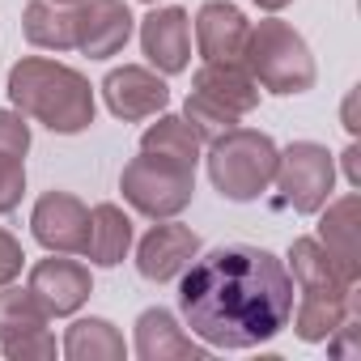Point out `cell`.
<instances>
[{
  "instance_id": "cell-1",
  "label": "cell",
  "mask_w": 361,
  "mask_h": 361,
  "mask_svg": "<svg viewBox=\"0 0 361 361\" xmlns=\"http://www.w3.org/2000/svg\"><path fill=\"white\" fill-rule=\"evenodd\" d=\"M178 310L209 348H255L289 327L293 276L272 251L226 243L178 276Z\"/></svg>"
},
{
  "instance_id": "cell-2",
  "label": "cell",
  "mask_w": 361,
  "mask_h": 361,
  "mask_svg": "<svg viewBox=\"0 0 361 361\" xmlns=\"http://www.w3.org/2000/svg\"><path fill=\"white\" fill-rule=\"evenodd\" d=\"M9 98H13V111L43 123L56 136H77L98 115L90 77L47 56H26L9 68Z\"/></svg>"
},
{
  "instance_id": "cell-3",
  "label": "cell",
  "mask_w": 361,
  "mask_h": 361,
  "mask_svg": "<svg viewBox=\"0 0 361 361\" xmlns=\"http://www.w3.org/2000/svg\"><path fill=\"white\" fill-rule=\"evenodd\" d=\"M285 268H289V276H293V289L302 293V298H298V310L289 314L298 340L323 344V340L344 323V314L361 310V306H357V281H348V276L340 272V264L323 251L319 238H293Z\"/></svg>"
},
{
  "instance_id": "cell-4",
  "label": "cell",
  "mask_w": 361,
  "mask_h": 361,
  "mask_svg": "<svg viewBox=\"0 0 361 361\" xmlns=\"http://www.w3.org/2000/svg\"><path fill=\"white\" fill-rule=\"evenodd\" d=\"M276 140L259 128H230L217 140H209V178L213 188L234 200V204H251L272 188L276 174Z\"/></svg>"
},
{
  "instance_id": "cell-5",
  "label": "cell",
  "mask_w": 361,
  "mask_h": 361,
  "mask_svg": "<svg viewBox=\"0 0 361 361\" xmlns=\"http://www.w3.org/2000/svg\"><path fill=\"white\" fill-rule=\"evenodd\" d=\"M243 64L247 73L259 81V90L268 94H306L314 90V56L306 47V39L281 22V18H264L247 30V47H243Z\"/></svg>"
},
{
  "instance_id": "cell-6",
  "label": "cell",
  "mask_w": 361,
  "mask_h": 361,
  "mask_svg": "<svg viewBox=\"0 0 361 361\" xmlns=\"http://www.w3.org/2000/svg\"><path fill=\"white\" fill-rule=\"evenodd\" d=\"M119 192L136 213H145L153 221H166V217H178L192 204L196 170L140 149V157H132L123 166V174H119Z\"/></svg>"
},
{
  "instance_id": "cell-7",
  "label": "cell",
  "mask_w": 361,
  "mask_h": 361,
  "mask_svg": "<svg viewBox=\"0 0 361 361\" xmlns=\"http://www.w3.org/2000/svg\"><path fill=\"white\" fill-rule=\"evenodd\" d=\"M276 204L281 209H293L302 217H314L327 200H331V188H336V157L327 153V145L319 140H293L289 149L276 153Z\"/></svg>"
},
{
  "instance_id": "cell-8",
  "label": "cell",
  "mask_w": 361,
  "mask_h": 361,
  "mask_svg": "<svg viewBox=\"0 0 361 361\" xmlns=\"http://www.w3.org/2000/svg\"><path fill=\"white\" fill-rule=\"evenodd\" d=\"M102 98H106V111L123 123H140V119H153L170 106V85L161 73L145 68V64H123V68H111L102 77Z\"/></svg>"
},
{
  "instance_id": "cell-9",
  "label": "cell",
  "mask_w": 361,
  "mask_h": 361,
  "mask_svg": "<svg viewBox=\"0 0 361 361\" xmlns=\"http://www.w3.org/2000/svg\"><path fill=\"white\" fill-rule=\"evenodd\" d=\"M30 230L39 238V247L56 251V255H85V238H90V209L73 196V192H43L35 213H30Z\"/></svg>"
},
{
  "instance_id": "cell-10",
  "label": "cell",
  "mask_w": 361,
  "mask_h": 361,
  "mask_svg": "<svg viewBox=\"0 0 361 361\" xmlns=\"http://www.w3.org/2000/svg\"><path fill=\"white\" fill-rule=\"evenodd\" d=\"M200 255V234L192 226H178V221H161L153 226L140 247H136V272L153 285H166V281H178L188 272V264Z\"/></svg>"
},
{
  "instance_id": "cell-11",
  "label": "cell",
  "mask_w": 361,
  "mask_h": 361,
  "mask_svg": "<svg viewBox=\"0 0 361 361\" xmlns=\"http://www.w3.org/2000/svg\"><path fill=\"white\" fill-rule=\"evenodd\" d=\"M26 289L39 298V306H43L51 319H56V314L64 319V314H77V310L90 302V293H94V276H90L85 264H77V259L51 251V259H39V264L30 268Z\"/></svg>"
},
{
  "instance_id": "cell-12",
  "label": "cell",
  "mask_w": 361,
  "mask_h": 361,
  "mask_svg": "<svg viewBox=\"0 0 361 361\" xmlns=\"http://www.w3.org/2000/svg\"><path fill=\"white\" fill-rule=\"evenodd\" d=\"M136 18L123 0H81L77 5V47L90 60H111L128 47Z\"/></svg>"
},
{
  "instance_id": "cell-13",
  "label": "cell",
  "mask_w": 361,
  "mask_h": 361,
  "mask_svg": "<svg viewBox=\"0 0 361 361\" xmlns=\"http://www.w3.org/2000/svg\"><path fill=\"white\" fill-rule=\"evenodd\" d=\"M140 51L153 64V73L174 77V73H188L192 64V18L183 9H153L140 22Z\"/></svg>"
},
{
  "instance_id": "cell-14",
  "label": "cell",
  "mask_w": 361,
  "mask_h": 361,
  "mask_svg": "<svg viewBox=\"0 0 361 361\" xmlns=\"http://www.w3.org/2000/svg\"><path fill=\"white\" fill-rule=\"evenodd\" d=\"M319 243L323 251L340 264V272L348 281H361V196L344 192L340 200H327L319 209Z\"/></svg>"
},
{
  "instance_id": "cell-15",
  "label": "cell",
  "mask_w": 361,
  "mask_h": 361,
  "mask_svg": "<svg viewBox=\"0 0 361 361\" xmlns=\"http://www.w3.org/2000/svg\"><path fill=\"white\" fill-rule=\"evenodd\" d=\"M192 90L204 94L209 102H217L221 111H230L234 119H243L259 106V81L247 73L243 60H204L192 77Z\"/></svg>"
},
{
  "instance_id": "cell-16",
  "label": "cell",
  "mask_w": 361,
  "mask_h": 361,
  "mask_svg": "<svg viewBox=\"0 0 361 361\" xmlns=\"http://www.w3.org/2000/svg\"><path fill=\"white\" fill-rule=\"evenodd\" d=\"M132 348H136L140 361H200V357H209V348L196 344L183 327H178V319L166 306L140 310V319H136V344Z\"/></svg>"
},
{
  "instance_id": "cell-17",
  "label": "cell",
  "mask_w": 361,
  "mask_h": 361,
  "mask_svg": "<svg viewBox=\"0 0 361 361\" xmlns=\"http://www.w3.org/2000/svg\"><path fill=\"white\" fill-rule=\"evenodd\" d=\"M247 30V13L230 0H204L196 13V47L204 60H243Z\"/></svg>"
},
{
  "instance_id": "cell-18",
  "label": "cell",
  "mask_w": 361,
  "mask_h": 361,
  "mask_svg": "<svg viewBox=\"0 0 361 361\" xmlns=\"http://www.w3.org/2000/svg\"><path fill=\"white\" fill-rule=\"evenodd\" d=\"M22 30L43 51H73L77 47V5L30 0V5L22 9Z\"/></svg>"
},
{
  "instance_id": "cell-19",
  "label": "cell",
  "mask_w": 361,
  "mask_h": 361,
  "mask_svg": "<svg viewBox=\"0 0 361 361\" xmlns=\"http://www.w3.org/2000/svg\"><path fill=\"white\" fill-rule=\"evenodd\" d=\"M132 251V217L119 204H98L90 209V238H85V255L98 268H115L123 264V255Z\"/></svg>"
},
{
  "instance_id": "cell-20",
  "label": "cell",
  "mask_w": 361,
  "mask_h": 361,
  "mask_svg": "<svg viewBox=\"0 0 361 361\" xmlns=\"http://www.w3.org/2000/svg\"><path fill=\"white\" fill-rule=\"evenodd\" d=\"M157 123H149L145 128V136H140V149L145 153H157V157H170V161H178V166H192L196 170V161H200V149H204V140L192 132V123L183 119V115H153Z\"/></svg>"
},
{
  "instance_id": "cell-21",
  "label": "cell",
  "mask_w": 361,
  "mask_h": 361,
  "mask_svg": "<svg viewBox=\"0 0 361 361\" xmlns=\"http://www.w3.org/2000/svg\"><path fill=\"white\" fill-rule=\"evenodd\" d=\"M128 344L111 319H77L64 331V357L68 361H123Z\"/></svg>"
},
{
  "instance_id": "cell-22",
  "label": "cell",
  "mask_w": 361,
  "mask_h": 361,
  "mask_svg": "<svg viewBox=\"0 0 361 361\" xmlns=\"http://www.w3.org/2000/svg\"><path fill=\"white\" fill-rule=\"evenodd\" d=\"M47 319H51V314L39 306V298H35L30 289L0 285V344L43 331V327H47Z\"/></svg>"
},
{
  "instance_id": "cell-23",
  "label": "cell",
  "mask_w": 361,
  "mask_h": 361,
  "mask_svg": "<svg viewBox=\"0 0 361 361\" xmlns=\"http://www.w3.org/2000/svg\"><path fill=\"white\" fill-rule=\"evenodd\" d=\"M183 119L192 123V132H196L200 140H217L221 132H230V128L238 123L230 111H221L217 102H209V98H204V94H196V90H192V94H188V102H183Z\"/></svg>"
},
{
  "instance_id": "cell-24",
  "label": "cell",
  "mask_w": 361,
  "mask_h": 361,
  "mask_svg": "<svg viewBox=\"0 0 361 361\" xmlns=\"http://www.w3.org/2000/svg\"><path fill=\"white\" fill-rule=\"evenodd\" d=\"M26 196V161L0 153V213H13Z\"/></svg>"
},
{
  "instance_id": "cell-25",
  "label": "cell",
  "mask_w": 361,
  "mask_h": 361,
  "mask_svg": "<svg viewBox=\"0 0 361 361\" xmlns=\"http://www.w3.org/2000/svg\"><path fill=\"white\" fill-rule=\"evenodd\" d=\"M0 153L26 161V153H30V123H26L22 111H0Z\"/></svg>"
},
{
  "instance_id": "cell-26",
  "label": "cell",
  "mask_w": 361,
  "mask_h": 361,
  "mask_svg": "<svg viewBox=\"0 0 361 361\" xmlns=\"http://www.w3.org/2000/svg\"><path fill=\"white\" fill-rule=\"evenodd\" d=\"M0 353H5L9 361H47V357H56V336L43 327L35 336H22V340L0 344Z\"/></svg>"
},
{
  "instance_id": "cell-27",
  "label": "cell",
  "mask_w": 361,
  "mask_h": 361,
  "mask_svg": "<svg viewBox=\"0 0 361 361\" xmlns=\"http://www.w3.org/2000/svg\"><path fill=\"white\" fill-rule=\"evenodd\" d=\"M22 264H26L22 243H18L9 230H0V285H13V281L22 276Z\"/></svg>"
},
{
  "instance_id": "cell-28",
  "label": "cell",
  "mask_w": 361,
  "mask_h": 361,
  "mask_svg": "<svg viewBox=\"0 0 361 361\" xmlns=\"http://www.w3.org/2000/svg\"><path fill=\"white\" fill-rule=\"evenodd\" d=\"M357 157H361V149L348 145V149H344V174H348V183H353V188H361V161H357Z\"/></svg>"
},
{
  "instance_id": "cell-29",
  "label": "cell",
  "mask_w": 361,
  "mask_h": 361,
  "mask_svg": "<svg viewBox=\"0 0 361 361\" xmlns=\"http://www.w3.org/2000/svg\"><path fill=\"white\" fill-rule=\"evenodd\" d=\"M251 5H259L264 13H281L285 5H293V0H251Z\"/></svg>"
},
{
  "instance_id": "cell-30",
  "label": "cell",
  "mask_w": 361,
  "mask_h": 361,
  "mask_svg": "<svg viewBox=\"0 0 361 361\" xmlns=\"http://www.w3.org/2000/svg\"><path fill=\"white\" fill-rule=\"evenodd\" d=\"M56 5H81V0H56Z\"/></svg>"
},
{
  "instance_id": "cell-31",
  "label": "cell",
  "mask_w": 361,
  "mask_h": 361,
  "mask_svg": "<svg viewBox=\"0 0 361 361\" xmlns=\"http://www.w3.org/2000/svg\"><path fill=\"white\" fill-rule=\"evenodd\" d=\"M145 5H157V0H145Z\"/></svg>"
}]
</instances>
